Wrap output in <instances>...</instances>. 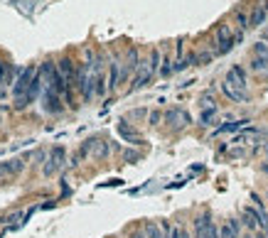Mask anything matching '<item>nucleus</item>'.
I'll use <instances>...</instances> for the list:
<instances>
[{
  "label": "nucleus",
  "mask_w": 268,
  "mask_h": 238,
  "mask_svg": "<svg viewBox=\"0 0 268 238\" xmlns=\"http://www.w3.org/2000/svg\"><path fill=\"white\" fill-rule=\"evenodd\" d=\"M62 165H64V147L54 145V147L50 150L47 165L42 167V175H45V177H54V175H57V172L62 170Z\"/></svg>",
  "instance_id": "2"
},
{
  "label": "nucleus",
  "mask_w": 268,
  "mask_h": 238,
  "mask_svg": "<svg viewBox=\"0 0 268 238\" xmlns=\"http://www.w3.org/2000/svg\"><path fill=\"white\" fill-rule=\"evenodd\" d=\"M264 172H266V175H268V162H264Z\"/></svg>",
  "instance_id": "27"
},
{
  "label": "nucleus",
  "mask_w": 268,
  "mask_h": 238,
  "mask_svg": "<svg viewBox=\"0 0 268 238\" xmlns=\"http://www.w3.org/2000/svg\"><path fill=\"white\" fill-rule=\"evenodd\" d=\"M266 15H268V5H266V2L254 5V12H251V17H249V25H251V27H261V25H264V20H266Z\"/></svg>",
  "instance_id": "13"
},
{
  "label": "nucleus",
  "mask_w": 268,
  "mask_h": 238,
  "mask_svg": "<svg viewBox=\"0 0 268 238\" xmlns=\"http://www.w3.org/2000/svg\"><path fill=\"white\" fill-rule=\"evenodd\" d=\"M170 238H190V234H187L185 229H180V226H175V229L170 231Z\"/></svg>",
  "instance_id": "21"
},
{
  "label": "nucleus",
  "mask_w": 268,
  "mask_h": 238,
  "mask_svg": "<svg viewBox=\"0 0 268 238\" xmlns=\"http://www.w3.org/2000/svg\"><path fill=\"white\" fill-rule=\"evenodd\" d=\"M131 238H145V231H133V234H131Z\"/></svg>",
  "instance_id": "26"
},
{
  "label": "nucleus",
  "mask_w": 268,
  "mask_h": 238,
  "mask_svg": "<svg viewBox=\"0 0 268 238\" xmlns=\"http://www.w3.org/2000/svg\"><path fill=\"white\" fill-rule=\"evenodd\" d=\"M121 76H123L121 64H118V61H111V64H108V89H111V91H116V89L121 86Z\"/></svg>",
  "instance_id": "12"
},
{
  "label": "nucleus",
  "mask_w": 268,
  "mask_h": 238,
  "mask_svg": "<svg viewBox=\"0 0 268 238\" xmlns=\"http://www.w3.org/2000/svg\"><path fill=\"white\" fill-rule=\"evenodd\" d=\"M42 108L47 113H59L62 111V94L57 89L42 86Z\"/></svg>",
  "instance_id": "4"
},
{
  "label": "nucleus",
  "mask_w": 268,
  "mask_h": 238,
  "mask_svg": "<svg viewBox=\"0 0 268 238\" xmlns=\"http://www.w3.org/2000/svg\"><path fill=\"white\" fill-rule=\"evenodd\" d=\"M59 74H62V79H64V84H67V91L71 89V84H74V64L71 59H64L59 61Z\"/></svg>",
  "instance_id": "14"
},
{
  "label": "nucleus",
  "mask_w": 268,
  "mask_h": 238,
  "mask_svg": "<svg viewBox=\"0 0 268 238\" xmlns=\"http://www.w3.org/2000/svg\"><path fill=\"white\" fill-rule=\"evenodd\" d=\"M214 113H216V108H207V111L202 113V123H204V125H209L212 118H214Z\"/></svg>",
  "instance_id": "22"
},
{
  "label": "nucleus",
  "mask_w": 268,
  "mask_h": 238,
  "mask_svg": "<svg viewBox=\"0 0 268 238\" xmlns=\"http://www.w3.org/2000/svg\"><path fill=\"white\" fill-rule=\"evenodd\" d=\"M251 69L254 71H268V57H254L251 59Z\"/></svg>",
  "instance_id": "17"
},
{
  "label": "nucleus",
  "mask_w": 268,
  "mask_h": 238,
  "mask_svg": "<svg viewBox=\"0 0 268 238\" xmlns=\"http://www.w3.org/2000/svg\"><path fill=\"white\" fill-rule=\"evenodd\" d=\"M150 79H153V69H150V64H148V61H140V66H138V71H135V79H133V86H131V89H143Z\"/></svg>",
  "instance_id": "11"
},
{
  "label": "nucleus",
  "mask_w": 268,
  "mask_h": 238,
  "mask_svg": "<svg viewBox=\"0 0 268 238\" xmlns=\"http://www.w3.org/2000/svg\"><path fill=\"white\" fill-rule=\"evenodd\" d=\"M25 170V160L22 157H15V160H7L0 165V177H15Z\"/></svg>",
  "instance_id": "10"
},
{
  "label": "nucleus",
  "mask_w": 268,
  "mask_h": 238,
  "mask_svg": "<svg viewBox=\"0 0 268 238\" xmlns=\"http://www.w3.org/2000/svg\"><path fill=\"white\" fill-rule=\"evenodd\" d=\"M219 238H239V221H226L219 226Z\"/></svg>",
  "instance_id": "15"
},
{
  "label": "nucleus",
  "mask_w": 268,
  "mask_h": 238,
  "mask_svg": "<svg viewBox=\"0 0 268 238\" xmlns=\"http://www.w3.org/2000/svg\"><path fill=\"white\" fill-rule=\"evenodd\" d=\"M160 120H162V116H160V111H153V113H150V125H158Z\"/></svg>",
  "instance_id": "25"
},
{
  "label": "nucleus",
  "mask_w": 268,
  "mask_h": 238,
  "mask_svg": "<svg viewBox=\"0 0 268 238\" xmlns=\"http://www.w3.org/2000/svg\"><path fill=\"white\" fill-rule=\"evenodd\" d=\"M234 37H231V32H229V25H219V30H216V52L219 54H226V52H231V47H234Z\"/></svg>",
  "instance_id": "6"
},
{
  "label": "nucleus",
  "mask_w": 268,
  "mask_h": 238,
  "mask_svg": "<svg viewBox=\"0 0 268 238\" xmlns=\"http://www.w3.org/2000/svg\"><path fill=\"white\" fill-rule=\"evenodd\" d=\"M241 216H244L246 229H251V231H259V229H261V214H259L256 206H244Z\"/></svg>",
  "instance_id": "9"
},
{
  "label": "nucleus",
  "mask_w": 268,
  "mask_h": 238,
  "mask_svg": "<svg viewBox=\"0 0 268 238\" xmlns=\"http://www.w3.org/2000/svg\"><path fill=\"white\" fill-rule=\"evenodd\" d=\"M266 152H268V145H266Z\"/></svg>",
  "instance_id": "29"
},
{
  "label": "nucleus",
  "mask_w": 268,
  "mask_h": 238,
  "mask_svg": "<svg viewBox=\"0 0 268 238\" xmlns=\"http://www.w3.org/2000/svg\"><path fill=\"white\" fill-rule=\"evenodd\" d=\"M35 76H37L35 66H25V69L20 71V76H17V81H15V98L27 94V89H30V84H32Z\"/></svg>",
  "instance_id": "5"
},
{
  "label": "nucleus",
  "mask_w": 268,
  "mask_h": 238,
  "mask_svg": "<svg viewBox=\"0 0 268 238\" xmlns=\"http://www.w3.org/2000/svg\"><path fill=\"white\" fill-rule=\"evenodd\" d=\"M254 57H268V42H256V47H254Z\"/></svg>",
  "instance_id": "18"
},
{
  "label": "nucleus",
  "mask_w": 268,
  "mask_h": 238,
  "mask_svg": "<svg viewBox=\"0 0 268 238\" xmlns=\"http://www.w3.org/2000/svg\"><path fill=\"white\" fill-rule=\"evenodd\" d=\"M256 238H268V236H266V234H259V236H256Z\"/></svg>",
  "instance_id": "28"
},
{
  "label": "nucleus",
  "mask_w": 268,
  "mask_h": 238,
  "mask_svg": "<svg viewBox=\"0 0 268 238\" xmlns=\"http://www.w3.org/2000/svg\"><path fill=\"white\" fill-rule=\"evenodd\" d=\"M165 123L177 130V128H185V125L190 123V116H187V111H182V108H170V111L165 113Z\"/></svg>",
  "instance_id": "7"
},
{
  "label": "nucleus",
  "mask_w": 268,
  "mask_h": 238,
  "mask_svg": "<svg viewBox=\"0 0 268 238\" xmlns=\"http://www.w3.org/2000/svg\"><path fill=\"white\" fill-rule=\"evenodd\" d=\"M234 15H236V22H239V27H241V30H246V27H251V25H249V17H246V12H241V10H236Z\"/></svg>",
  "instance_id": "19"
},
{
  "label": "nucleus",
  "mask_w": 268,
  "mask_h": 238,
  "mask_svg": "<svg viewBox=\"0 0 268 238\" xmlns=\"http://www.w3.org/2000/svg\"><path fill=\"white\" fill-rule=\"evenodd\" d=\"M195 238H219V229L209 214L195 219Z\"/></svg>",
  "instance_id": "3"
},
{
  "label": "nucleus",
  "mask_w": 268,
  "mask_h": 238,
  "mask_svg": "<svg viewBox=\"0 0 268 238\" xmlns=\"http://www.w3.org/2000/svg\"><path fill=\"white\" fill-rule=\"evenodd\" d=\"M143 231H145V238H167V234L162 231V226L155 224V221H145Z\"/></svg>",
  "instance_id": "16"
},
{
  "label": "nucleus",
  "mask_w": 268,
  "mask_h": 238,
  "mask_svg": "<svg viewBox=\"0 0 268 238\" xmlns=\"http://www.w3.org/2000/svg\"><path fill=\"white\" fill-rule=\"evenodd\" d=\"M104 155H108V145H106V143H101V145L96 147V157H104Z\"/></svg>",
  "instance_id": "24"
},
{
  "label": "nucleus",
  "mask_w": 268,
  "mask_h": 238,
  "mask_svg": "<svg viewBox=\"0 0 268 238\" xmlns=\"http://www.w3.org/2000/svg\"><path fill=\"white\" fill-rule=\"evenodd\" d=\"M148 64H150V69H153V74L158 71V64H160V52L158 49H153L150 52V59H148Z\"/></svg>",
  "instance_id": "20"
},
{
  "label": "nucleus",
  "mask_w": 268,
  "mask_h": 238,
  "mask_svg": "<svg viewBox=\"0 0 268 238\" xmlns=\"http://www.w3.org/2000/svg\"><path fill=\"white\" fill-rule=\"evenodd\" d=\"M118 135H121L126 143H131V145H140V143H143L140 133L135 130L133 125L128 123V120H121V123H118Z\"/></svg>",
  "instance_id": "8"
},
{
  "label": "nucleus",
  "mask_w": 268,
  "mask_h": 238,
  "mask_svg": "<svg viewBox=\"0 0 268 238\" xmlns=\"http://www.w3.org/2000/svg\"><path fill=\"white\" fill-rule=\"evenodd\" d=\"M7 71H10L7 61H2V59H0V81H7Z\"/></svg>",
  "instance_id": "23"
},
{
  "label": "nucleus",
  "mask_w": 268,
  "mask_h": 238,
  "mask_svg": "<svg viewBox=\"0 0 268 238\" xmlns=\"http://www.w3.org/2000/svg\"><path fill=\"white\" fill-rule=\"evenodd\" d=\"M221 91L224 96H229L231 101L236 103H246L249 101V94H246V71L241 66H231L221 81Z\"/></svg>",
  "instance_id": "1"
}]
</instances>
